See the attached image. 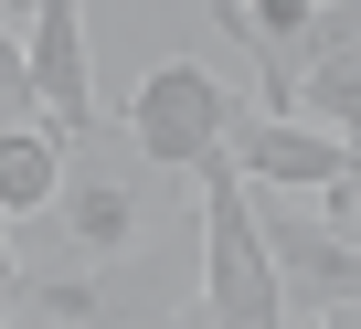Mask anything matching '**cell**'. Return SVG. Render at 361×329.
<instances>
[{"label":"cell","instance_id":"6da1fadb","mask_svg":"<svg viewBox=\"0 0 361 329\" xmlns=\"http://www.w3.org/2000/svg\"><path fill=\"white\" fill-rule=\"evenodd\" d=\"M202 308H213V329H298L276 255L255 234V181L234 159H202Z\"/></svg>","mask_w":361,"mask_h":329},{"label":"cell","instance_id":"7a4b0ae2","mask_svg":"<svg viewBox=\"0 0 361 329\" xmlns=\"http://www.w3.org/2000/svg\"><path fill=\"white\" fill-rule=\"evenodd\" d=\"M234 106H245V96H234V85H224L202 54H180V64L138 75V96H128V138H138V159H149V170L202 181V159H224Z\"/></svg>","mask_w":361,"mask_h":329},{"label":"cell","instance_id":"3957f363","mask_svg":"<svg viewBox=\"0 0 361 329\" xmlns=\"http://www.w3.org/2000/svg\"><path fill=\"white\" fill-rule=\"evenodd\" d=\"M224 159L255 181V192H319L329 213H361V170H350V149L308 117H276V106H234L224 128Z\"/></svg>","mask_w":361,"mask_h":329},{"label":"cell","instance_id":"277c9868","mask_svg":"<svg viewBox=\"0 0 361 329\" xmlns=\"http://www.w3.org/2000/svg\"><path fill=\"white\" fill-rule=\"evenodd\" d=\"M255 234H266V255H276V287H287V318H298V329L361 308V234L287 213V192H255Z\"/></svg>","mask_w":361,"mask_h":329},{"label":"cell","instance_id":"5b68a950","mask_svg":"<svg viewBox=\"0 0 361 329\" xmlns=\"http://www.w3.org/2000/svg\"><path fill=\"white\" fill-rule=\"evenodd\" d=\"M22 43H32V96H43V117H54L64 138H85V128H96V64H85V0H43Z\"/></svg>","mask_w":361,"mask_h":329},{"label":"cell","instance_id":"8992f818","mask_svg":"<svg viewBox=\"0 0 361 329\" xmlns=\"http://www.w3.org/2000/svg\"><path fill=\"white\" fill-rule=\"evenodd\" d=\"M64 159H75V138L54 128V117H22V128H0V213H54L64 202Z\"/></svg>","mask_w":361,"mask_h":329},{"label":"cell","instance_id":"52a82bcc","mask_svg":"<svg viewBox=\"0 0 361 329\" xmlns=\"http://www.w3.org/2000/svg\"><path fill=\"white\" fill-rule=\"evenodd\" d=\"M128 234H138V192H128L117 170H96V181H64V244H75L85 266L128 255Z\"/></svg>","mask_w":361,"mask_h":329},{"label":"cell","instance_id":"ba28073f","mask_svg":"<svg viewBox=\"0 0 361 329\" xmlns=\"http://www.w3.org/2000/svg\"><path fill=\"white\" fill-rule=\"evenodd\" d=\"M298 117L329 128V138L350 149V170H361V64H308V75H298Z\"/></svg>","mask_w":361,"mask_h":329},{"label":"cell","instance_id":"9c48e42d","mask_svg":"<svg viewBox=\"0 0 361 329\" xmlns=\"http://www.w3.org/2000/svg\"><path fill=\"white\" fill-rule=\"evenodd\" d=\"M308 64H361V0H319V32H308Z\"/></svg>","mask_w":361,"mask_h":329},{"label":"cell","instance_id":"30bf717a","mask_svg":"<svg viewBox=\"0 0 361 329\" xmlns=\"http://www.w3.org/2000/svg\"><path fill=\"white\" fill-rule=\"evenodd\" d=\"M22 287V255H11V213H0V297Z\"/></svg>","mask_w":361,"mask_h":329},{"label":"cell","instance_id":"8fae6325","mask_svg":"<svg viewBox=\"0 0 361 329\" xmlns=\"http://www.w3.org/2000/svg\"><path fill=\"white\" fill-rule=\"evenodd\" d=\"M159 329H213V308H202V297H180V308H170Z\"/></svg>","mask_w":361,"mask_h":329},{"label":"cell","instance_id":"7c38bea8","mask_svg":"<svg viewBox=\"0 0 361 329\" xmlns=\"http://www.w3.org/2000/svg\"><path fill=\"white\" fill-rule=\"evenodd\" d=\"M32 11H43V0H0V22H22V32H32Z\"/></svg>","mask_w":361,"mask_h":329}]
</instances>
